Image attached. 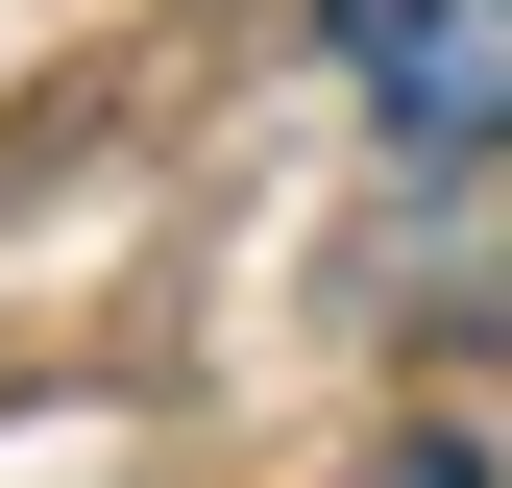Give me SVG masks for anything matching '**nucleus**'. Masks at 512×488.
I'll list each match as a JSON object with an SVG mask.
<instances>
[{
  "label": "nucleus",
  "instance_id": "nucleus-2",
  "mask_svg": "<svg viewBox=\"0 0 512 488\" xmlns=\"http://www.w3.org/2000/svg\"><path fill=\"white\" fill-rule=\"evenodd\" d=\"M366 488H512L488 440H391V464H366Z\"/></svg>",
  "mask_w": 512,
  "mask_h": 488
},
{
  "label": "nucleus",
  "instance_id": "nucleus-1",
  "mask_svg": "<svg viewBox=\"0 0 512 488\" xmlns=\"http://www.w3.org/2000/svg\"><path fill=\"white\" fill-rule=\"evenodd\" d=\"M317 49H342V98L391 122V147H512V0H317Z\"/></svg>",
  "mask_w": 512,
  "mask_h": 488
}]
</instances>
